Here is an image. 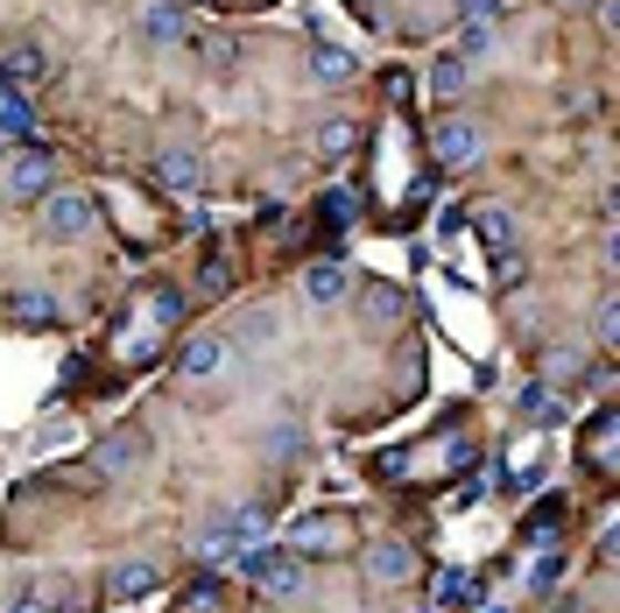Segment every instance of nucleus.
Segmentation results:
<instances>
[{
	"instance_id": "f257e3e1",
	"label": "nucleus",
	"mask_w": 620,
	"mask_h": 613,
	"mask_svg": "<svg viewBox=\"0 0 620 613\" xmlns=\"http://www.w3.org/2000/svg\"><path fill=\"white\" fill-rule=\"evenodd\" d=\"M92 226H100V205H92L85 190H50L43 198V233L50 240H85Z\"/></svg>"
},
{
	"instance_id": "f03ea898",
	"label": "nucleus",
	"mask_w": 620,
	"mask_h": 613,
	"mask_svg": "<svg viewBox=\"0 0 620 613\" xmlns=\"http://www.w3.org/2000/svg\"><path fill=\"white\" fill-rule=\"evenodd\" d=\"M240 564H255V579H261V592L268 600H297V592L310 585V571H303V558L289 550V558H268V550H247Z\"/></svg>"
},
{
	"instance_id": "7ed1b4c3",
	"label": "nucleus",
	"mask_w": 620,
	"mask_h": 613,
	"mask_svg": "<svg viewBox=\"0 0 620 613\" xmlns=\"http://www.w3.org/2000/svg\"><path fill=\"white\" fill-rule=\"evenodd\" d=\"M431 148H437L444 169H473L479 163V127L465 121V113H444V121L431 127Z\"/></svg>"
},
{
	"instance_id": "20e7f679",
	"label": "nucleus",
	"mask_w": 620,
	"mask_h": 613,
	"mask_svg": "<svg viewBox=\"0 0 620 613\" xmlns=\"http://www.w3.org/2000/svg\"><path fill=\"white\" fill-rule=\"evenodd\" d=\"M92 466H100L106 480H134V472H142V437H134V430H113V437H100Z\"/></svg>"
},
{
	"instance_id": "39448f33",
	"label": "nucleus",
	"mask_w": 620,
	"mask_h": 613,
	"mask_svg": "<svg viewBox=\"0 0 620 613\" xmlns=\"http://www.w3.org/2000/svg\"><path fill=\"white\" fill-rule=\"evenodd\" d=\"M366 579L374 585H410L416 579V550L410 543H374L366 550Z\"/></svg>"
},
{
	"instance_id": "423d86ee",
	"label": "nucleus",
	"mask_w": 620,
	"mask_h": 613,
	"mask_svg": "<svg viewBox=\"0 0 620 613\" xmlns=\"http://www.w3.org/2000/svg\"><path fill=\"white\" fill-rule=\"evenodd\" d=\"M219 367H226V339H219V332H198V339L177 353V374H184V381H211Z\"/></svg>"
},
{
	"instance_id": "0eeeda50",
	"label": "nucleus",
	"mask_w": 620,
	"mask_h": 613,
	"mask_svg": "<svg viewBox=\"0 0 620 613\" xmlns=\"http://www.w3.org/2000/svg\"><path fill=\"white\" fill-rule=\"evenodd\" d=\"M142 35H148V43H184V35H190V14L177 8V0H148V8H142Z\"/></svg>"
},
{
	"instance_id": "6e6552de",
	"label": "nucleus",
	"mask_w": 620,
	"mask_h": 613,
	"mask_svg": "<svg viewBox=\"0 0 620 613\" xmlns=\"http://www.w3.org/2000/svg\"><path fill=\"white\" fill-rule=\"evenodd\" d=\"M8 318H14V324H56V318H64V303H56V290L29 282V290H14V297H8Z\"/></svg>"
},
{
	"instance_id": "1a4fd4ad",
	"label": "nucleus",
	"mask_w": 620,
	"mask_h": 613,
	"mask_svg": "<svg viewBox=\"0 0 620 613\" xmlns=\"http://www.w3.org/2000/svg\"><path fill=\"white\" fill-rule=\"evenodd\" d=\"M8 190H14V198H35V190H50V156H43V148H22V156H8Z\"/></svg>"
},
{
	"instance_id": "9d476101",
	"label": "nucleus",
	"mask_w": 620,
	"mask_h": 613,
	"mask_svg": "<svg viewBox=\"0 0 620 613\" xmlns=\"http://www.w3.org/2000/svg\"><path fill=\"white\" fill-rule=\"evenodd\" d=\"M289 550H297V558H324V550H345V522H297V529H289Z\"/></svg>"
},
{
	"instance_id": "9b49d317",
	"label": "nucleus",
	"mask_w": 620,
	"mask_h": 613,
	"mask_svg": "<svg viewBox=\"0 0 620 613\" xmlns=\"http://www.w3.org/2000/svg\"><path fill=\"white\" fill-rule=\"evenodd\" d=\"M345 290H353V276H345L339 261H318V268L303 276V297H310V303H339Z\"/></svg>"
},
{
	"instance_id": "f8f14e48",
	"label": "nucleus",
	"mask_w": 620,
	"mask_h": 613,
	"mask_svg": "<svg viewBox=\"0 0 620 613\" xmlns=\"http://www.w3.org/2000/svg\"><path fill=\"white\" fill-rule=\"evenodd\" d=\"M310 71H318L324 85H353V79H360V56H353V50H339V43H324L318 56H310Z\"/></svg>"
},
{
	"instance_id": "ddd939ff",
	"label": "nucleus",
	"mask_w": 620,
	"mask_h": 613,
	"mask_svg": "<svg viewBox=\"0 0 620 613\" xmlns=\"http://www.w3.org/2000/svg\"><path fill=\"white\" fill-rule=\"evenodd\" d=\"M155 177L169 190H190L198 184V148H163V156H155Z\"/></svg>"
},
{
	"instance_id": "4468645a",
	"label": "nucleus",
	"mask_w": 620,
	"mask_h": 613,
	"mask_svg": "<svg viewBox=\"0 0 620 613\" xmlns=\"http://www.w3.org/2000/svg\"><path fill=\"white\" fill-rule=\"evenodd\" d=\"M465 85H473V56H437V71H431V92H437V100H458V92Z\"/></svg>"
},
{
	"instance_id": "2eb2a0df",
	"label": "nucleus",
	"mask_w": 620,
	"mask_h": 613,
	"mask_svg": "<svg viewBox=\"0 0 620 613\" xmlns=\"http://www.w3.org/2000/svg\"><path fill=\"white\" fill-rule=\"evenodd\" d=\"M155 585V564H113L106 571V600H142Z\"/></svg>"
},
{
	"instance_id": "dca6fc26",
	"label": "nucleus",
	"mask_w": 620,
	"mask_h": 613,
	"mask_svg": "<svg viewBox=\"0 0 620 613\" xmlns=\"http://www.w3.org/2000/svg\"><path fill=\"white\" fill-rule=\"evenodd\" d=\"M43 71H50V50H43V43H22V50H8V79H14V85H35Z\"/></svg>"
},
{
	"instance_id": "f3484780",
	"label": "nucleus",
	"mask_w": 620,
	"mask_h": 613,
	"mask_svg": "<svg viewBox=\"0 0 620 613\" xmlns=\"http://www.w3.org/2000/svg\"><path fill=\"white\" fill-rule=\"evenodd\" d=\"M29 127H35V106L22 92H0V134H29Z\"/></svg>"
},
{
	"instance_id": "a211bd4d",
	"label": "nucleus",
	"mask_w": 620,
	"mask_h": 613,
	"mask_svg": "<svg viewBox=\"0 0 620 613\" xmlns=\"http://www.w3.org/2000/svg\"><path fill=\"white\" fill-rule=\"evenodd\" d=\"M353 142H360V127L345 121V113H332V121L318 127V148H324V156H345V148H353Z\"/></svg>"
},
{
	"instance_id": "6ab92c4d",
	"label": "nucleus",
	"mask_w": 620,
	"mask_h": 613,
	"mask_svg": "<svg viewBox=\"0 0 620 613\" xmlns=\"http://www.w3.org/2000/svg\"><path fill=\"white\" fill-rule=\"evenodd\" d=\"M494 50V22H465L458 29V56H487Z\"/></svg>"
},
{
	"instance_id": "aec40b11",
	"label": "nucleus",
	"mask_w": 620,
	"mask_h": 613,
	"mask_svg": "<svg viewBox=\"0 0 620 613\" xmlns=\"http://www.w3.org/2000/svg\"><path fill=\"white\" fill-rule=\"evenodd\" d=\"M521 416H536V424H557V402H550V388H521Z\"/></svg>"
},
{
	"instance_id": "412c9836",
	"label": "nucleus",
	"mask_w": 620,
	"mask_h": 613,
	"mask_svg": "<svg viewBox=\"0 0 620 613\" xmlns=\"http://www.w3.org/2000/svg\"><path fill=\"white\" fill-rule=\"evenodd\" d=\"M366 311H374V318H395V311H402V290H388V282H374V297H366Z\"/></svg>"
},
{
	"instance_id": "4be33fe9",
	"label": "nucleus",
	"mask_w": 620,
	"mask_h": 613,
	"mask_svg": "<svg viewBox=\"0 0 620 613\" xmlns=\"http://www.w3.org/2000/svg\"><path fill=\"white\" fill-rule=\"evenodd\" d=\"M465 600V571H437V606H452Z\"/></svg>"
},
{
	"instance_id": "5701e85b",
	"label": "nucleus",
	"mask_w": 620,
	"mask_h": 613,
	"mask_svg": "<svg viewBox=\"0 0 620 613\" xmlns=\"http://www.w3.org/2000/svg\"><path fill=\"white\" fill-rule=\"evenodd\" d=\"M458 14H465V22H494L500 0H458Z\"/></svg>"
},
{
	"instance_id": "b1692460",
	"label": "nucleus",
	"mask_w": 620,
	"mask_h": 613,
	"mask_svg": "<svg viewBox=\"0 0 620 613\" xmlns=\"http://www.w3.org/2000/svg\"><path fill=\"white\" fill-rule=\"evenodd\" d=\"M479 233H487L494 247H508V219H500V212H479Z\"/></svg>"
},
{
	"instance_id": "393cba45",
	"label": "nucleus",
	"mask_w": 620,
	"mask_h": 613,
	"mask_svg": "<svg viewBox=\"0 0 620 613\" xmlns=\"http://www.w3.org/2000/svg\"><path fill=\"white\" fill-rule=\"evenodd\" d=\"M550 374H578V346H557L550 353Z\"/></svg>"
},
{
	"instance_id": "a878e982",
	"label": "nucleus",
	"mask_w": 620,
	"mask_h": 613,
	"mask_svg": "<svg viewBox=\"0 0 620 613\" xmlns=\"http://www.w3.org/2000/svg\"><path fill=\"white\" fill-rule=\"evenodd\" d=\"M14 613H56V600H50V592H29V600L14 606Z\"/></svg>"
},
{
	"instance_id": "bb28decb",
	"label": "nucleus",
	"mask_w": 620,
	"mask_h": 613,
	"mask_svg": "<svg viewBox=\"0 0 620 613\" xmlns=\"http://www.w3.org/2000/svg\"><path fill=\"white\" fill-rule=\"evenodd\" d=\"M198 8H219V0H198Z\"/></svg>"
}]
</instances>
